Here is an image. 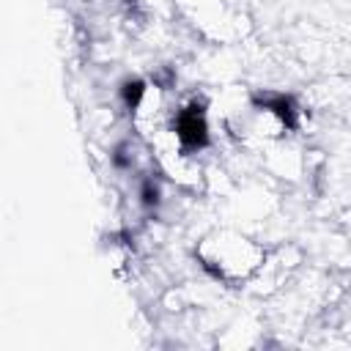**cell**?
Returning <instances> with one entry per match:
<instances>
[{"label":"cell","mask_w":351,"mask_h":351,"mask_svg":"<svg viewBox=\"0 0 351 351\" xmlns=\"http://www.w3.org/2000/svg\"><path fill=\"white\" fill-rule=\"evenodd\" d=\"M170 132L176 134V143L181 154H200L211 145V126H208V110L203 99H192L181 104L170 118Z\"/></svg>","instance_id":"1"},{"label":"cell","mask_w":351,"mask_h":351,"mask_svg":"<svg viewBox=\"0 0 351 351\" xmlns=\"http://www.w3.org/2000/svg\"><path fill=\"white\" fill-rule=\"evenodd\" d=\"M252 107L261 110V112L274 115L280 121V126L288 129V132L299 129L302 110H299V101H296L293 93H285V90H255L252 93Z\"/></svg>","instance_id":"2"},{"label":"cell","mask_w":351,"mask_h":351,"mask_svg":"<svg viewBox=\"0 0 351 351\" xmlns=\"http://www.w3.org/2000/svg\"><path fill=\"white\" fill-rule=\"evenodd\" d=\"M145 93H148V82L140 80V77H126V80L121 82V88H118L121 104H123L129 112H137V110H140Z\"/></svg>","instance_id":"3"},{"label":"cell","mask_w":351,"mask_h":351,"mask_svg":"<svg viewBox=\"0 0 351 351\" xmlns=\"http://www.w3.org/2000/svg\"><path fill=\"white\" fill-rule=\"evenodd\" d=\"M140 203H143V208H148V211H154V208L162 203V184H159L154 176H145V178L140 181Z\"/></svg>","instance_id":"4"},{"label":"cell","mask_w":351,"mask_h":351,"mask_svg":"<svg viewBox=\"0 0 351 351\" xmlns=\"http://www.w3.org/2000/svg\"><path fill=\"white\" fill-rule=\"evenodd\" d=\"M112 165L118 167V170H129L132 165H134V151H132V145L129 143H118L115 148H112Z\"/></svg>","instance_id":"5"}]
</instances>
